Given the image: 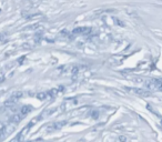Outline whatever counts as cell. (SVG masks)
Instances as JSON below:
<instances>
[{
  "instance_id": "obj_4",
  "label": "cell",
  "mask_w": 162,
  "mask_h": 142,
  "mask_svg": "<svg viewBox=\"0 0 162 142\" xmlns=\"http://www.w3.org/2000/svg\"><path fill=\"white\" fill-rule=\"evenodd\" d=\"M21 137H22V134H21V133L18 134L16 138H13L12 140H10L9 142H21Z\"/></svg>"
},
{
  "instance_id": "obj_5",
  "label": "cell",
  "mask_w": 162,
  "mask_h": 142,
  "mask_svg": "<svg viewBox=\"0 0 162 142\" xmlns=\"http://www.w3.org/2000/svg\"><path fill=\"white\" fill-rule=\"evenodd\" d=\"M31 110H32V108H31L30 105H27V107H23V108H22V113H23V114H25V113H28V112H30Z\"/></svg>"
},
{
  "instance_id": "obj_6",
  "label": "cell",
  "mask_w": 162,
  "mask_h": 142,
  "mask_svg": "<svg viewBox=\"0 0 162 142\" xmlns=\"http://www.w3.org/2000/svg\"><path fill=\"white\" fill-rule=\"evenodd\" d=\"M120 140H121L122 142H125V141H127V139L124 138V137H120Z\"/></svg>"
},
{
  "instance_id": "obj_1",
  "label": "cell",
  "mask_w": 162,
  "mask_h": 142,
  "mask_svg": "<svg viewBox=\"0 0 162 142\" xmlns=\"http://www.w3.org/2000/svg\"><path fill=\"white\" fill-rule=\"evenodd\" d=\"M132 91L136 94H138V96H140V97H143V98L151 96V91L148 90V89H133Z\"/></svg>"
},
{
  "instance_id": "obj_2",
  "label": "cell",
  "mask_w": 162,
  "mask_h": 142,
  "mask_svg": "<svg viewBox=\"0 0 162 142\" xmlns=\"http://www.w3.org/2000/svg\"><path fill=\"white\" fill-rule=\"evenodd\" d=\"M91 31L90 28L88 27H79V28H76V29L73 30V34H88Z\"/></svg>"
},
{
  "instance_id": "obj_7",
  "label": "cell",
  "mask_w": 162,
  "mask_h": 142,
  "mask_svg": "<svg viewBox=\"0 0 162 142\" xmlns=\"http://www.w3.org/2000/svg\"><path fill=\"white\" fill-rule=\"evenodd\" d=\"M28 1H30V2H36V1H38V0H28Z\"/></svg>"
},
{
  "instance_id": "obj_3",
  "label": "cell",
  "mask_w": 162,
  "mask_h": 142,
  "mask_svg": "<svg viewBox=\"0 0 162 142\" xmlns=\"http://www.w3.org/2000/svg\"><path fill=\"white\" fill-rule=\"evenodd\" d=\"M39 100H46L47 98H49V92H41V93H38L37 96Z\"/></svg>"
}]
</instances>
